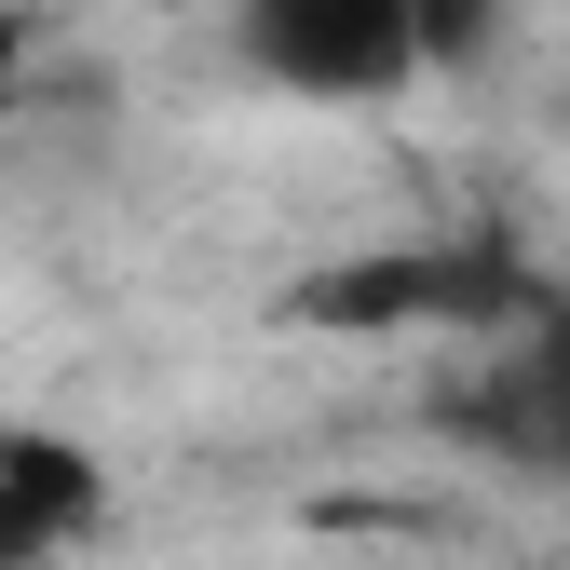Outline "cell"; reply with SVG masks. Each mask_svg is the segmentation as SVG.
Segmentation results:
<instances>
[{
    "instance_id": "6da1fadb",
    "label": "cell",
    "mask_w": 570,
    "mask_h": 570,
    "mask_svg": "<svg viewBox=\"0 0 570 570\" xmlns=\"http://www.w3.org/2000/svg\"><path fill=\"white\" fill-rule=\"evenodd\" d=\"M435 421H449L462 449H489V462L570 489V285H543L517 326H489L475 367L435 381Z\"/></svg>"
},
{
    "instance_id": "7a4b0ae2",
    "label": "cell",
    "mask_w": 570,
    "mask_h": 570,
    "mask_svg": "<svg viewBox=\"0 0 570 570\" xmlns=\"http://www.w3.org/2000/svg\"><path fill=\"white\" fill-rule=\"evenodd\" d=\"M543 299V272L517 258V245H381V258H340V272H313L299 285V313L313 326H517Z\"/></svg>"
},
{
    "instance_id": "3957f363",
    "label": "cell",
    "mask_w": 570,
    "mask_h": 570,
    "mask_svg": "<svg viewBox=\"0 0 570 570\" xmlns=\"http://www.w3.org/2000/svg\"><path fill=\"white\" fill-rule=\"evenodd\" d=\"M232 41L258 82L326 96V109L421 82V0H232Z\"/></svg>"
},
{
    "instance_id": "277c9868",
    "label": "cell",
    "mask_w": 570,
    "mask_h": 570,
    "mask_svg": "<svg viewBox=\"0 0 570 570\" xmlns=\"http://www.w3.org/2000/svg\"><path fill=\"white\" fill-rule=\"evenodd\" d=\"M109 462L55 421H0V570H55L68 543H96Z\"/></svg>"
},
{
    "instance_id": "5b68a950",
    "label": "cell",
    "mask_w": 570,
    "mask_h": 570,
    "mask_svg": "<svg viewBox=\"0 0 570 570\" xmlns=\"http://www.w3.org/2000/svg\"><path fill=\"white\" fill-rule=\"evenodd\" d=\"M503 41V0H421V68H475Z\"/></svg>"
},
{
    "instance_id": "8992f818",
    "label": "cell",
    "mask_w": 570,
    "mask_h": 570,
    "mask_svg": "<svg viewBox=\"0 0 570 570\" xmlns=\"http://www.w3.org/2000/svg\"><path fill=\"white\" fill-rule=\"evenodd\" d=\"M28 55H41V14H28V0H0V82H14Z\"/></svg>"
}]
</instances>
